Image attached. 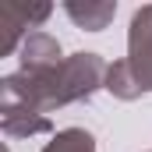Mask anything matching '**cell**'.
I'll list each match as a JSON object with an SVG mask.
<instances>
[{
  "label": "cell",
  "mask_w": 152,
  "mask_h": 152,
  "mask_svg": "<svg viewBox=\"0 0 152 152\" xmlns=\"http://www.w3.org/2000/svg\"><path fill=\"white\" fill-rule=\"evenodd\" d=\"M110 64L99 53H75L64 57L57 67L46 71H18L0 81V99L11 106H28L36 113L88 99L99 85H106Z\"/></svg>",
  "instance_id": "obj_1"
},
{
  "label": "cell",
  "mask_w": 152,
  "mask_h": 152,
  "mask_svg": "<svg viewBox=\"0 0 152 152\" xmlns=\"http://www.w3.org/2000/svg\"><path fill=\"white\" fill-rule=\"evenodd\" d=\"M127 67L142 92H152V4L134 11L131 36H127Z\"/></svg>",
  "instance_id": "obj_2"
},
{
  "label": "cell",
  "mask_w": 152,
  "mask_h": 152,
  "mask_svg": "<svg viewBox=\"0 0 152 152\" xmlns=\"http://www.w3.org/2000/svg\"><path fill=\"white\" fill-rule=\"evenodd\" d=\"M50 4H36V7H25V4H0V28H4V39H0V57H7L25 28H32L39 21L50 18ZM25 42V39H21Z\"/></svg>",
  "instance_id": "obj_3"
},
{
  "label": "cell",
  "mask_w": 152,
  "mask_h": 152,
  "mask_svg": "<svg viewBox=\"0 0 152 152\" xmlns=\"http://www.w3.org/2000/svg\"><path fill=\"white\" fill-rule=\"evenodd\" d=\"M64 57H60V42L46 32H28L21 42V71H46V67H57Z\"/></svg>",
  "instance_id": "obj_4"
},
{
  "label": "cell",
  "mask_w": 152,
  "mask_h": 152,
  "mask_svg": "<svg viewBox=\"0 0 152 152\" xmlns=\"http://www.w3.org/2000/svg\"><path fill=\"white\" fill-rule=\"evenodd\" d=\"M64 11H67V18L75 21L78 28H85V32H103V28L113 21L117 4H113V0H85V4L67 0Z\"/></svg>",
  "instance_id": "obj_5"
},
{
  "label": "cell",
  "mask_w": 152,
  "mask_h": 152,
  "mask_svg": "<svg viewBox=\"0 0 152 152\" xmlns=\"http://www.w3.org/2000/svg\"><path fill=\"white\" fill-rule=\"evenodd\" d=\"M0 124H4V134H11V138L42 134V131H50V127H53V124H50V117L36 113V110H28V106H11V103H4V106H0Z\"/></svg>",
  "instance_id": "obj_6"
},
{
  "label": "cell",
  "mask_w": 152,
  "mask_h": 152,
  "mask_svg": "<svg viewBox=\"0 0 152 152\" xmlns=\"http://www.w3.org/2000/svg\"><path fill=\"white\" fill-rule=\"evenodd\" d=\"M106 88L113 92L117 99H138V96H142L138 81H134V75H131V67H127V60H117V64H110Z\"/></svg>",
  "instance_id": "obj_7"
},
{
  "label": "cell",
  "mask_w": 152,
  "mask_h": 152,
  "mask_svg": "<svg viewBox=\"0 0 152 152\" xmlns=\"http://www.w3.org/2000/svg\"><path fill=\"white\" fill-rule=\"evenodd\" d=\"M42 152H96V138L81 127H67V131L53 134V142Z\"/></svg>",
  "instance_id": "obj_8"
}]
</instances>
